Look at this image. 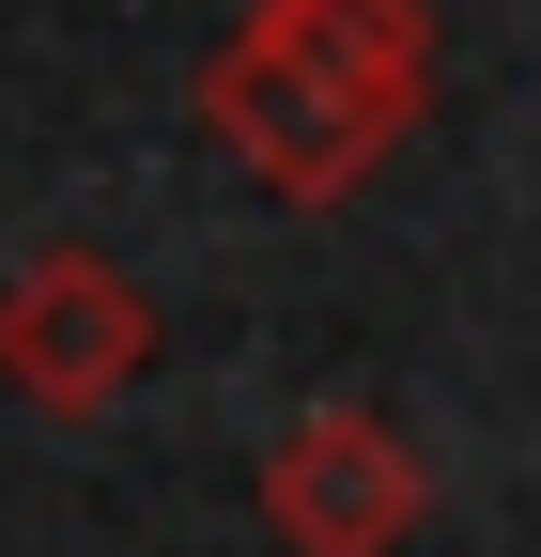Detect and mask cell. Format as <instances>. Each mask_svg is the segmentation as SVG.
<instances>
[{"instance_id":"1","label":"cell","mask_w":541,"mask_h":557,"mask_svg":"<svg viewBox=\"0 0 541 557\" xmlns=\"http://www.w3.org/2000/svg\"><path fill=\"white\" fill-rule=\"evenodd\" d=\"M418 109H433V0H248V32L201 62L217 156L294 218L356 201Z\"/></svg>"},{"instance_id":"2","label":"cell","mask_w":541,"mask_h":557,"mask_svg":"<svg viewBox=\"0 0 541 557\" xmlns=\"http://www.w3.org/2000/svg\"><path fill=\"white\" fill-rule=\"evenodd\" d=\"M248 496H263V527H279V557H402L433 527V465H418L402 418L310 403V418H279V449H263Z\"/></svg>"},{"instance_id":"3","label":"cell","mask_w":541,"mask_h":557,"mask_svg":"<svg viewBox=\"0 0 541 557\" xmlns=\"http://www.w3.org/2000/svg\"><path fill=\"white\" fill-rule=\"evenodd\" d=\"M140 372H155V295L109 248H32L0 278V387L32 418H109Z\"/></svg>"}]
</instances>
